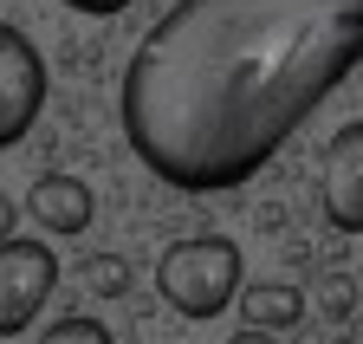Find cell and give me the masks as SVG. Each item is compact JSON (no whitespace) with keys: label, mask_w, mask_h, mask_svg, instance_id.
Masks as SVG:
<instances>
[{"label":"cell","mask_w":363,"mask_h":344,"mask_svg":"<svg viewBox=\"0 0 363 344\" xmlns=\"http://www.w3.org/2000/svg\"><path fill=\"white\" fill-rule=\"evenodd\" d=\"M363 65V0H175L123 72V137L182 195H220Z\"/></svg>","instance_id":"obj_1"},{"label":"cell","mask_w":363,"mask_h":344,"mask_svg":"<svg viewBox=\"0 0 363 344\" xmlns=\"http://www.w3.org/2000/svg\"><path fill=\"white\" fill-rule=\"evenodd\" d=\"M240 273H247V260H240V247L227 234H189V240H175L162 253L156 292H162V306L182 312V318H220L247 292Z\"/></svg>","instance_id":"obj_2"},{"label":"cell","mask_w":363,"mask_h":344,"mask_svg":"<svg viewBox=\"0 0 363 344\" xmlns=\"http://www.w3.org/2000/svg\"><path fill=\"white\" fill-rule=\"evenodd\" d=\"M45 111V59L39 46L0 20V150H13Z\"/></svg>","instance_id":"obj_3"},{"label":"cell","mask_w":363,"mask_h":344,"mask_svg":"<svg viewBox=\"0 0 363 344\" xmlns=\"http://www.w3.org/2000/svg\"><path fill=\"white\" fill-rule=\"evenodd\" d=\"M59 286V260L45 240H13L0 247V338H13L39 318V306Z\"/></svg>","instance_id":"obj_4"},{"label":"cell","mask_w":363,"mask_h":344,"mask_svg":"<svg viewBox=\"0 0 363 344\" xmlns=\"http://www.w3.org/2000/svg\"><path fill=\"white\" fill-rule=\"evenodd\" d=\"M325 221L337 234H363V117L325 143Z\"/></svg>","instance_id":"obj_5"},{"label":"cell","mask_w":363,"mask_h":344,"mask_svg":"<svg viewBox=\"0 0 363 344\" xmlns=\"http://www.w3.org/2000/svg\"><path fill=\"white\" fill-rule=\"evenodd\" d=\"M91 189L78 182V176H39L33 182V195H26V214L45 228V234H84L91 228Z\"/></svg>","instance_id":"obj_6"},{"label":"cell","mask_w":363,"mask_h":344,"mask_svg":"<svg viewBox=\"0 0 363 344\" xmlns=\"http://www.w3.org/2000/svg\"><path fill=\"white\" fill-rule=\"evenodd\" d=\"M240 318H247V331H298L305 325V292L298 286H286V279H253L247 292H240Z\"/></svg>","instance_id":"obj_7"},{"label":"cell","mask_w":363,"mask_h":344,"mask_svg":"<svg viewBox=\"0 0 363 344\" xmlns=\"http://www.w3.org/2000/svg\"><path fill=\"white\" fill-rule=\"evenodd\" d=\"M84 292H98V299H130V260L123 253H91V260L78 267Z\"/></svg>","instance_id":"obj_8"},{"label":"cell","mask_w":363,"mask_h":344,"mask_svg":"<svg viewBox=\"0 0 363 344\" xmlns=\"http://www.w3.org/2000/svg\"><path fill=\"white\" fill-rule=\"evenodd\" d=\"M33 344H117V338H111L104 318H78V312H72V318H59L52 331H39Z\"/></svg>","instance_id":"obj_9"},{"label":"cell","mask_w":363,"mask_h":344,"mask_svg":"<svg viewBox=\"0 0 363 344\" xmlns=\"http://www.w3.org/2000/svg\"><path fill=\"white\" fill-rule=\"evenodd\" d=\"M318 312H325L331 325L337 318H357V286L344 273H325V279H318Z\"/></svg>","instance_id":"obj_10"},{"label":"cell","mask_w":363,"mask_h":344,"mask_svg":"<svg viewBox=\"0 0 363 344\" xmlns=\"http://www.w3.org/2000/svg\"><path fill=\"white\" fill-rule=\"evenodd\" d=\"M59 7H72V13H91V20H111V13H123V7H136V0H59Z\"/></svg>","instance_id":"obj_11"},{"label":"cell","mask_w":363,"mask_h":344,"mask_svg":"<svg viewBox=\"0 0 363 344\" xmlns=\"http://www.w3.org/2000/svg\"><path fill=\"white\" fill-rule=\"evenodd\" d=\"M13 228H20V214H13V201H7V195H0V247H13V240H20Z\"/></svg>","instance_id":"obj_12"},{"label":"cell","mask_w":363,"mask_h":344,"mask_svg":"<svg viewBox=\"0 0 363 344\" xmlns=\"http://www.w3.org/2000/svg\"><path fill=\"white\" fill-rule=\"evenodd\" d=\"M227 344H279V338H272V331H234Z\"/></svg>","instance_id":"obj_13"}]
</instances>
